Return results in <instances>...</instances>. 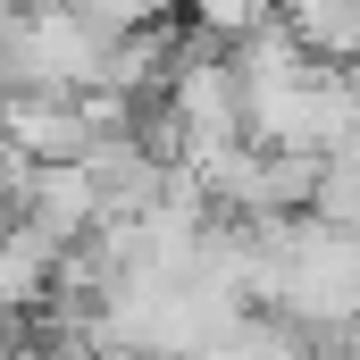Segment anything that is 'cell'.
I'll list each match as a JSON object with an SVG mask.
<instances>
[{
  "label": "cell",
  "mask_w": 360,
  "mask_h": 360,
  "mask_svg": "<svg viewBox=\"0 0 360 360\" xmlns=\"http://www.w3.org/2000/svg\"><path fill=\"white\" fill-rule=\"evenodd\" d=\"M0 51H8L17 92H101L109 34H101V25H84L68 0H51V8H25V17L0 34Z\"/></svg>",
  "instance_id": "6da1fadb"
},
{
  "label": "cell",
  "mask_w": 360,
  "mask_h": 360,
  "mask_svg": "<svg viewBox=\"0 0 360 360\" xmlns=\"http://www.w3.org/2000/svg\"><path fill=\"white\" fill-rule=\"evenodd\" d=\"M285 34L327 59V68H360V0H276Z\"/></svg>",
  "instance_id": "7a4b0ae2"
},
{
  "label": "cell",
  "mask_w": 360,
  "mask_h": 360,
  "mask_svg": "<svg viewBox=\"0 0 360 360\" xmlns=\"http://www.w3.org/2000/svg\"><path fill=\"white\" fill-rule=\"evenodd\" d=\"M310 210H319L327 226L360 235V143H352V151H327V160H319V193H310Z\"/></svg>",
  "instance_id": "3957f363"
},
{
  "label": "cell",
  "mask_w": 360,
  "mask_h": 360,
  "mask_svg": "<svg viewBox=\"0 0 360 360\" xmlns=\"http://www.w3.org/2000/svg\"><path fill=\"white\" fill-rule=\"evenodd\" d=\"M84 25H101V34H134V25H160L176 0H68Z\"/></svg>",
  "instance_id": "277c9868"
},
{
  "label": "cell",
  "mask_w": 360,
  "mask_h": 360,
  "mask_svg": "<svg viewBox=\"0 0 360 360\" xmlns=\"http://www.w3.org/2000/svg\"><path fill=\"white\" fill-rule=\"evenodd\" d=\"M193 17H201V34H226V42H243L252 25H269L276 0H184Z\"/></svg>",
  "instance_id": "5b68a950"
}]
</instances>
